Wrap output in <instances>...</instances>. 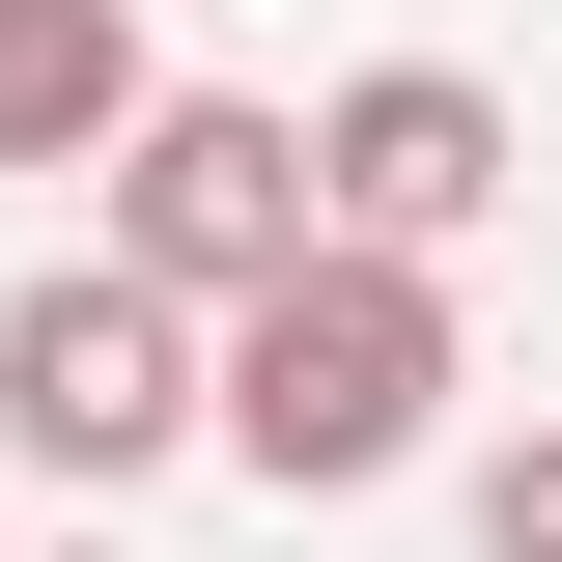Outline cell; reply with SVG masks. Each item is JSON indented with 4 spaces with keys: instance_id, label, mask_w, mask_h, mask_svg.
I'll return each instance as SVG.
<instances>
[{
    "instance_id": "6da1fadb",
    "label": "cell",
    "mask_w": 562,
    "mask_h": 562,
    "mask_svg": "<svg viewBox=\"0 0 562 562\" xmlns=\"http://www.w3.org/2000/svg\"><path fill=\"white\" fill-rule=\"evenodd\" d=\"M450 394H479V310H450L422 254H338V225H310L254 310H198V450H225L254 506H366V479H422Z\"/></svg>"
},
{
    "instance_id": "7a4b0ae2",
    "label": "cell",
    "mask_w": 562,
    "mask_h": 562,
    "mask_svg": "<svg viewBox=\"0 0 562 562\" xmlns=\"http://www.w3.org/2000/svg\"><path fill=\"white\" fill-rule=\"evenodd\" d=\"M0 479H57V506L198 479V310L113 281V254H29L0 281Z\"/></svg>"
},
{
    "instance_id": "3957f363",
    "label": "cell",
    "mask_w": 562,
    "mask_h": 562,
    "mask_svg": "<svg viewBox=\"0 0 562 562\" xmlns=\"http://www.w3.org/2000/svg\"><path fill=\"white\" fill-rule=\"evenodd\" d=\"M85 254L169 281V310H254V281L310 254V113H281V85H140L113 169H85Z\"/></svg>"
},
{
    "instance_id": "277c9868",
    "label": "cell",
    "mask_w": 562,
    "mask_h": 562,
    "mask_svg": "<svg viewBox=\"0 0 562 562\" xmlns=\"http://www.w3.org/2000/svg\"><path fill=\"white\" fill-rule=\"evenodd\" d=\"M535 198V113H506L479 57H366V85H310V225H338V254H479V225Z\"/></svg>"
},
{
    "instance_id": "5b68a950",
    "label": "cell",
    "mask_w": 562,
    "mask_h": 562,
    "mask_svg": "<svg viewBox=\"0 0 562 562\" xmlns=\"http://www.w3.org/2000/svg\"><path fill=\"white\" fill-rule=\"evenodd\" d=\"M169 85L140 0H0V169H113V113Z\"/></svg>"
},
{
    "instance_id": "8992f818",
    "label": "cell",
    "mask_w": 562,
    "mask_h": 562,
    "mask_svg": "<svg viewBox=\"0 0 562 562\" xmlns=\"http://www.w3.org/2000/svg\"><path fill=\"white\" fill-rule=\"evenodd\" d=\"M479 562H562V422H506V450H479Z\"/></svg>"
}]
</instances>
